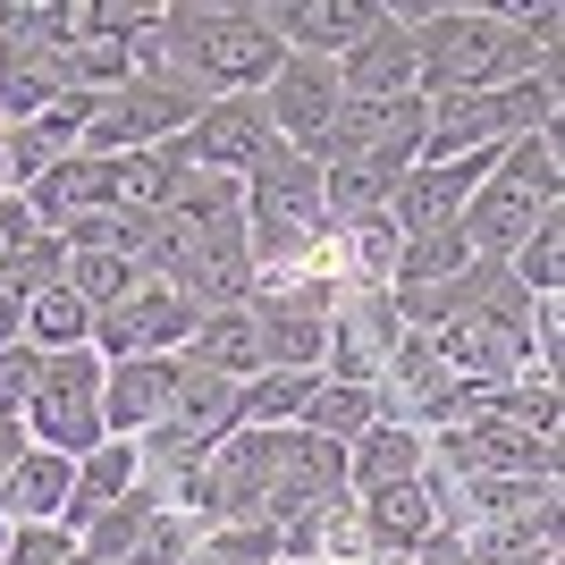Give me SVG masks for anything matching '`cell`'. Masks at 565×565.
Returning <instances> with one entry per match:
<instances>
[{
	"label": "cell",
	"mask_w": 565,
	"mask_h": 565,
	"mask_svg": "<svg viewBox=\"0 0 565 565\" xmlns=\"http://www.w3.org/2000/svg\"><path fill=\"white\" fill-rule=\"evenodd\" d=\"M287 43L270 25V0H169L152 25V76L186 85L194 102L262 94L279 76Z\"/></svg>",
	"instance_id": "1"
},
{
	"label": "cell",
	"mask_w": 565,
	"mask_h": 565,
	"mask_svg": "<svg viewBox=\"0 0 565 565\" xmlns=\"http://www.w3.org/2000/svg\"><path fill=\"white\" fill-rule=\"evenodd\" d=\"M414 51H423V102L498 94V85H523V76L548 60V43H532L507 9H456V0L414 25Z\"/></svg>",
	"instance_id": "2"
},
{
	"label": "cell",
	"mask_w": 565,
	"mask_h": 565,
	"mask_svg": "<svg viewBox=\"0 0 565 565\" xmlns=\"http://www.w3.org/2000/svg\"><path fill=\"white\" fill-rule=\"evenodd\" d=\"M532 127H565V51H548V60L523 76V85L423 102V161H465V152H498V143L532 136ZM423 161H414V169H423Z\"/></svg>",
	"instance_id": "3"
},
{
	"label": "cell",
	"mask_w": 565,
	"mask_h": 565,
	"mask_svg": "<svg viewBox=\"0 0 565 565\" xmlns=\"http://www.w3.org/2000/svg\"><path fill=\"white\" fill-rule=\"evenodd\" d=\"M245 245H254L262 279H287V270H312L321 245H330V220H321V161L312 152H270V161L245 178Z\"/></svg>",
	"instance_id": "4"
},
{
	"label": "cell",
	"mask_w": 565,
	"mask_h": 565,
	"mask_svg": "<svg viewBox=\"0 0 565 565\" xmlns=\"http://www.w3.org/2000/svg\"><path fill=\"white\" fill-rule=\"evenodd\" d=\"M321 169H347V178H372V186H397L405 169L423 161V94L414 102H338L330 136L312 143Z\"/></svg>",
	"instance_id": "5"
},
{
	"label": "cell",
	"mask_w": 565,
	"mask_h": 565,
	"mask_svg": "<svg viewBox=\"0 0 565 565\" xmlns=\"http://www.w3.org/2000/svg\"><path fill=\"white\" fill-rule=\"evenodd\" d=\"M203 312L186 305V287L169 270H127L110 305H94V354L102 363H127V354H178L194 338Z\"/></svg>",
	"instance_id": "6"
},
{
	"label": "cell",
	"mask_w": 565,
	"mask_h": 565,
	"mask_svg": "<svg viewBox=\"0 0 565 565\" xmlns=\"http://www.w3.org/2000/svg\"><path fill=\"white\" fill-rule=\"evenodd\" d=\"M25 439H34V448H60L68 465L110 439V430H102V354L94 347L43 354V380H34V397H25Z\"/></svg>",
	"instance_id": "7"
},
{
	"label": "cell",
	"mask_w": 565,
	"mask_h": 565,
	"mask_svg": "<svg viewBox=\"0 0 565 565\" xmlns=\"http://www.w3.org/2000/svg\"><path fill=\"white\" fill-rule=\"evenodd\" d=\"M194 110H203V102H194L186 85H169V76H136V85H118V94H94V118H85V143H76V152H94V161L152 152V143L186 136Z\"/></svg>",
	"instance_id": "8"
},
{
	"label": "cell",
	"mask_w": 565,
	"mask_h": 565,
	"mask_svg": "<svg viewBox=\"0 0 565 565\" xmlns=\"http://www.w3.org/2000/svg\"><path fill=\"white\" fill-rule=\"evenodd\" d=\"M397 305H388V287H338L330 305V347H321V380H354V388H372L388 372V354H397Z\"/></svg>",
	"instance_id": "9"
},
{
	"label": "cell",
	"mask_w": 565,
	"mask_h": 565,
	"mask_svg": "<svg viewBox=\"0 0 565 565\" xmlns=\"http://www.w3.org/2000/svg\"><path fill=\"white\" fill-rule=\"evenodd\" d=\"M372 405H380V423H397V430H439L456 414V372L439 363V347L430 338H414L405 330L397 338V354H388V372L372 380Z\"/></svg>",
	"instance_id": "10"
},
{
	"label": "cell",
	"mask_w": 565,
	"mask_h": 565,
	"mask_svg": "<svg viewBox=\"0 0 565 565\" xmlns=\"http://www.w3.org/2000/svg\"><path fill=\"white\" fill-rule=\"evenodd\" d=\"M279 152V136H270V118H262V94H228V102H203L186 127V161L212 169V178H254L262 161Z\"/></svg>",
	"instance_id": "11"
},
{
	"label": "cell",
	"mask_w": 565,
	"mask_h": 565,
	"mask_svg": "<svg viewBox=\"0 0 565 565\" xmlns=\"http://www.w3.org/2000/svg\"><path fill=\"white\" fill-rule=\"evenodd\" d=\"M338 68L330 60H305V51H287L279 76L262 85V118H270V136L287 143V152H312V143L330 136V118H338Z\"/></svg>",
	"instance_id": "12"
},
{
	"label": "cell",
	"mask_w": 565,
	"mask_h": 565,
	"mask_svg": "<svg viewBox=\"0 0 565 565\" xmlns=\"http://www.w3.org/2000/svg\"><path fill=\"white\" fill-rule=\"evenodd\" d=\"M481 178H490V152H465V161H423V169H405L397 186H388V228H397V236L456 228V220H465V203L481 194Z\"/></svg>",
	"instance_id": "13"
},
{
	"label": "cell",
	"mask_w": 565,
	"mask_h": 565,
	"mask_svg": "<svg viewBox=\"0 0 565 565\" xmlns=\"http://www.w3.org/2000/svg\"><path fill=\"white\" fill-rule=\"evenodd\" d=\"M270 25H279L287 51L338 68L354 43H372L380 25H388V0H270Z\"/></svg>",
	"instance_id": "14"
},
{
	"label": "cell",
	"mask_w": 565,
	"mask_h": 565,
	"mask_svg": "<svg viewBox=\"0 0 565 565\" xmlns=\"http://www.w3.org/2000/svg\"><path fill=\"white\" fill-rule=\"evenodd\" d=\"M338 94L347 102H414L423 94V51H414V25L388 18L372 43H354L338 60Z\"/></svg>",
	"instance_id": "15"
},
{
	"label": "cell",
	"mask_w": 565,
	"mask_h": 565,
	"mask_svg": "<svg viewBox=\"0 0 565 565\" xmlns=\"http://www.w3.org/2000/svg\"><path fill=\"white\" fill-rule=\"evenodd\" d=\"M169 388H178V354H127V363H102V430L110 439H143L161 423Z\"/></svg>",
	"instance_id": "16"
},
{
	"label": "cell",
	"mask_w": 565,
	"mask_h": 565,
	"mask_svg": "<svg viewBox=\"0 0 565 565\" xmlns=\"http://www.w3.org/2000/svg\"><path fill=\"white\" fill-rule=\"evenodd\" d=\"M25 212H34V228H68V220L118 212V161H94V152H68L60 169H43V178L25 186Z\"/></svg>",
	"instance_id": "17"
},
{
	"label": "cell",
	"mask_w": 565,
	"mask_h": 565,
	"mask_svg": "<svg viewBox=\"0 0 565 565\" xmlns=\"http://www.w3.org/2000/svg\"><path fill=\"white\" fill-rule=\"evenodd\" d=\"M127 490H143V456L136 439H102L94 456H76V481H68V507H60V532H85V523L102 515V507H118Z\"/></svg>",
	"instance_id": "18"
},
{
	"label": "cell",
	"mask_w": 565,
	"mask_h": 565,
	"mask_svg": "<svg viewBox=\"0 0 565 565\" xmlns=\"http://www.w3.org/2000/svg\"><path fill=\"white\" fill-rule=\"evenodd\" d=\"M68 481H76V465L60 448H25L18 465L0 472V523H9V532H25V523H60Z\"/></svg>",
	"instance_id": "19"
},
{
	"label": "cell",
	"mask_w": 565,
	"mask_h": 565,
	"mask_svg": "<svg viewBox=\"0 0 565 565\" xmlns=\"http://www.w3.org/2000/svg\"><path fill=\"white\" fill-rule=\"evenodd\" d=\"M490 178L507 194H523V203L557 212V203H565V127H532V136L498 143V152H490Z\"/></svg>",
	"instance_id": "20"
},
{
	"label": "cell",
	"mask_w": 565,
	"mask_h": 565,
	"mask_svg": "<svg viewBox=\"0 0 565 565\" xmlns=\"http://www.w3.org/2000/svg\"><path fill=\"white\" fill-rule=\"evenodd\" d=\"M557 212H565V203H557ZM541 203H523V194H507V186H498V178H481V194H472V203H465V220H456V236H465V245H472V262H507V254H515V245H523V236H532V228H541Z\"/></svg>",
	"instance_id": "21"
},
{
	"label": "cell",
	"mask_w": 565,
	"mask_h": 565,
	"mask_svg": "<svg viewBox=\"0 0 565 565\" xmlns=\"http://www.w3.org/2000/svg\"><path fill=\"white\" fill-rule=\"evenodd\" d=\"M354 515H363V541H372V557H414V548L439 532V523H430L423 481H397V490H363V498H354Z\"/></svg>",
	"instance_id": "22"
},
{
	"label": "cell",
	"mask_w": 565,
	"mask_h": 565,
	"mask_svg": "<svg viewBox=\"0 0 565 565\" xmlns=\"http://www.w3.org/2000/svg\"><path fill=\"white\" fill-rule=\"evenodd\" d=\"M423 456H430V439H423V430L372 423V430H363V439L347 448V498H363V490H397V481H414V472H423Z\"/></svg>",
	"instance_id": "23"
},
{
	"label": "cell",
	"mask_w": 565,
	"mask_h": 565,
	"mask_svg": "<svg viewBox=\"0 0 565 565\" xmlns=\"http://www.w3.org/2000/svg\"><path fill=\"white\" fill-rule=\"evenodd\" d=\"M178 363H194V372H220V380H254V372H262L254 312H245V305H228V312H203V321H194V338L178 347Z\"/></svg>",
	"instance_id": "24"
},
{
	"label": "cell",
	"mask_w": 565,
	"mask_h": 565,
	"mask_svg": "<svg viewBox=\"0 0 565 565\" xmlns=\"http://www.w3.org/2000/svg\"><path fill=\"white\" fill-rule=\"evenodd\" d=\"M186 136H169V143H152V152H118V212H136V220H152L169 203V194L186 186Z\"/></svg>",
	"instance_id": "25"
},
{
	"label": "cell",
	"mask_w": 565,
	"mask_h": 565,
	"mask_svg": "<svg viewBox=\"0 0 565 565\" xmlns=\"http://www.w3.org/2000/svg\"><path fill=\"white\" fill-rule=\"evenodd\" d=\"M312 388H321V372H254V380H236V430H287L305 414Z\"/></svg>",
	"instance_id": "26"
},
{
	"label": "cell",
	"mask_w": 565,
	"mask_h": 565,
	"mask_svg": "<svg viewBox=\"0 0 565 565\" xmlns=\"http://www.w3.org/2000/svg\"><path fill=\"white\" fill-rule=\"evenodd\" d=\"M472 270V245L456 228H430V236H397V262H388V296H414V287H439Z\"/></svg>",
	"instance_id": "27"
},
{
	"label": "cell",
	"mask_w": 565,
	"mask_h": 565,
	"mask_svg": "<svg viewBox=\"0 0 565 565\" xmlns=\"http://www.w3.org/2000/svg\"><path fill=\"white\" fill-rule=\"evenodd\" d=\"M25 347L34 354H68V347H94V305L76 296L68 279L43 287L34 305H25Z\"/></svg>",
	"instance_id": "28"
},
{
	"label": "cell",
	"mask_w": 565,
	"mask_h": 565,
	"mask_svg": "<svg viewBox=\"0 0 565 565\" xmlns=\"http://www.w3.org/2000/svg\"><path fill=\"white\" fill-rule=\"evenodd\" d=\"M372 423H380V405H372V388H354V380H321V388L305 397V414H296V430L338 439V448H354Z\"/></svg>",
	"instance_id": "29"
},
{
	"label": "cell",
	"mask_w": 565,
	"mask_h": 565,
	"mask_svg": "<svg viewBox=\"0 0 565 565\" xmlns=\"http://www.w3.org/2000/svg\"><path fill=\"white\" fill-rule=\"evenodd\" d=\"M152 515H161V498H152V490H127L118 507H102V515L76 532V548H85L94 565H127V548L143 541V523H152Z\"/></svg>",
	"instance_id": "30"
},
{
	"label": "cell",
	"mask_w": 565,
	"mask_h": 565,
	"mask_svg": "<svg viewBox=\"0 0 565 565\" xmlns=\"http://www.w3.org/2000/svg\"><path fill=\"white\" fill-rule=\"evenodd\" d=\"M507 279H515L523 296H565V212H548L541 228L507 254Z\"/></svg>",
	"instance_id": "31"
},
{
	"label": "cell",
	"mask_w": 565,
	"mask_h": 565,
	"mask_svg": "<svg viewBox=\"0 0 565 565\" xmlns=\"http://www.w3.org/2000/svg\"><path fill=\"white\" fill-rule=\"evenodd\" d=\"M60 270H68V245H60L51 228H25L18 254H9V270H0V287H9L18 305H34L43 287H60Z\"/></svg>",
	"instance_id": "32"
},
{
	"label": "cell",
	"mask_w": 565,
	"mask_h": 565,
	"mask_svg": "<svg viewBox=\"0 0 565 565\" xmlns=\"http://www.w3.org/2000/svg\"><path fill=\"white\" fill-rule=\"evenodd\" d=\"M279 557V532L270 523H220L186 548V565H270Z\"/></svg>",
	"instance_id": "33"
},
{
	"label": "cell",
	"mask_w": 565,
	"mask_h": 565,
	"mask_svg": "<svg viewBox=\"0 0 565 565\" xmlns=\"http://www.w3.org/2000/svg\"><path fill=\"white\" fill-rule=\"evenodd\" d=\"M34 380H43V354L25 347H0V414H9V423H25V397H34Z\"/></svg>",
	"instance_id": "34"
},
{
	"label": "cell",
	"mask_w": 565,
	"mask_h": 565,
	"mask_svg": "<svg viewBox=\"0 0 565 565\" xmlns=\"http://www.w3.org/2000/svg\"><path fill=\"white\" fill-rule=\"evenodd\" d=\"M186 548H194V532L178 515H152L143 523V541L127 548V565H186Z\"/></svg>",
	"instance_id": "35"
},
{
	"label": "cell",
	"mask_w": 565,
	"mask_h": 565,
	"mask_svg": "<svg viewBox=\"0 0 565 565\" xmlns=\"http://www.w3.org/2000/svg\"><path fill=\"white\" fill-rule=\"evenodd\" d=\"M405 565H481V557H472V548L456 541V532H430V541L414 548V557H405Z\"/></svg>",
	"instance_id": "36"
},
{
	"label": "cell",
	"mask_w": 565,
	"mask_h": 565,
	"mask_svg": "<svg viewBox=\"0 0 565 565\" xmlns=\"http://www.w3.org/2000/svg\"><path fill=\"white\" fill-rule=\"evenodd\" d=\"M25 228H34V212H25V194H9V203H0V270H9V254H18Z\"/></svg>",
	"instance_id": "37"
},
{
	"label": "cell",
	"mask_w": 565,
	"mask_h": 565,
	"mask_svg": "<svg viewBox=\"0 0 565 565\" xmlns=\"http://www.w3.org/2000/svg\"><path fill=\"white\" fill-rule=\"evenodd\" d=\"M18 338H25V305L0 287V347H18Z\"/></svg>",
	"instance_id": "38"
},
{
	"label": "cell",
	"mask_w": 565,
	"mask_h": 565,
	"mask_svg": "<svg viewBox=\"0 0 565 565\" xmlns=\"http://www.w3.org/2000/svg\"><path fill=\"white\" fill-rule=\"evenodd\" d=\"M25 448H34V439H25V423H9V414H0V472L18 465V456H25Z\"/></svg>",
	"instance_id": "39"
},
{
	"label": "cell",
	"mask_w": 565,
	"mask_h": 565,
	"mask_svg": "<svg viewBox=\"0 0 565 565\" xmlns=\"http://www.w3.org/2000/svg\"><path fill=\"white\" fill-rule=\"evenodd\" d=\"M490 565H557V548H515V557H490Z\"/></svg>",
	"instance_id": "40"
},
{
	"label": "cell",
	"mask_w": 565,
	"mask_h": 565,
	"mask_svg": "<svg viewBox=\"0 0 565 565\" xmlns=\"http://www.w3.org/2000/svg\"><path fill=\"white\" fill-rule=\"evenodd\" d=\"M9 194H18V186H9V143H0V203H9Z\"/></svg>",
	"instance_id": "41"
},
{
	"label": "cell",
	"mask_w": 565,
	"mask_h": 565,
	"mask_svg": "<svg viewBox=\"0 0 565 565\" xmlns=\"http://www.w3.org/2000/svg\"><path fill=\"white\" fill-rule=\"evenodd\" d=\"M60 565H94V557H85V548H68V557H60Z\"/></svg>",
	"instance_id": "42"
},
{
	"label": "cell",
	"mask_w": 565,
	"mask_h": 565,
	"mask_svg": "<svg viewBox=\"0 0 565 565\" xmlns=\"http://www.w3.org/2000/svg\"><path fill=\"white\" fill-rule=\"evenodd\" d=\"M270 565H321V557H270Z\"/></svg>",
	"instance_id": "43"
}]
</instances>
